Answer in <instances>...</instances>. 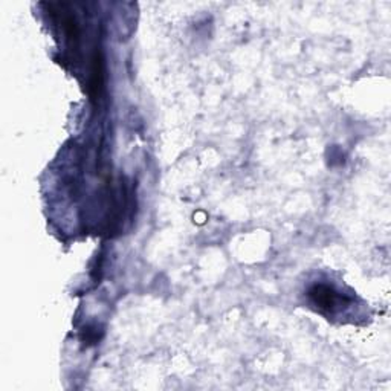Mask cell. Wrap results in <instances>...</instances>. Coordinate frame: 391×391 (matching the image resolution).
Returning <instances> with one entry per match:
<instances>
[{
  "mask_svg": "<svg viewBox=\"0 0 391 391\" xmlns=\"http://www.w3.org/2000/svg\"><path fill=\"white\" fill-rule=\"evenodd\" d=\"M309 295L318 307L326 310H335L344 303V297L326 284H318L314 289H310Z\"/></svg>",
  "mask_w": 391,
  "mask_h": 391,
  "instance_id": "cell-1",
  "label": "cell"
}]
</instances>
